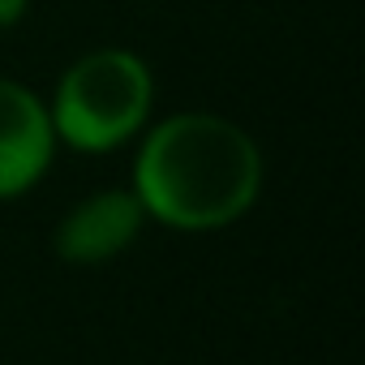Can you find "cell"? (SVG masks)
<instances>
[{"mask_svg": "<svg viewBox=\"0 0 365 365\" xmlns=\"http://www.w3.org/2000/svg\"><path fill=\"white\" fill-rule=\"evenodd\" d=\"M138 190L176 228H215L254 202L258 150L228 120L176 116L150 138L138 163Z\"/></svg>", "mask_w": 365, "mask_h": 365, "instance_id": "cell-1", "label": "cell"}, {"mask_svg": "<svg viewBox=\"0 0 365 365\" xmlns=\"http://www.w3.org/2000/svg\"><path fill=\"white\" fill-rule=\"evenodd\" d=\"M150 103L146 69L125 52H99L73 65V73L61 86L56 125L73 146H112L125 133L138 129Z\"/></svg>", "mask_w": 365, "mask_h": 365, "instance_id": "cell-2", "label": "cell"}, {"mask_svg": "<svg viewBox=\"0 0 365 365\" xmlns=\"http://www.w3.org/2000/svg\"><path fill=\"white\" fill-rule=\"evenodd\" d=\"M52 129L43 108L14 82H0V198L26 190L43 172Z\"/></svg>", "mask_w": 365, "mask_h": 365, "instance_id": "cell-3", "label": "cell"}, {"mask_svg": "<svg viewBox=\"0 0 365 365\" xmlns=\"http://www.w3.org/2000/svg\"><path fill=\"white\" fill-rule=\"evenodd\" d=\"M133 232H138V202L125 194H103L65 220L56 250L73 262H99L120 245H129Z\"/></svg>", "mask_w": 365, "mask_h": 365, "instance_id": "cell-4", "label": "cell"}, {"mask_svg": "<svg viewBox=\"0 0 365 365\" xmlns=\"http://www.w3.org/2000/svg\"><path fill=\"white\" fill-rule=\"evenodd\" d=\"M22 5H26V0H0V26L14 22V18L22 14Z\"/></svg>", "mask_w": 365, "mask_h": 365, "instance_id": "cell-5", "label": "cell"}]
</instances>
